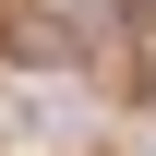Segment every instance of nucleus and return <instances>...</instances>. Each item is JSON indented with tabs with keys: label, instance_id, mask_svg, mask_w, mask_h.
<instances>
[{
	"label": "nucleus",
	"instance_id": "obj_1",
	"mask_svg": "<svg viewBox=\"0 0 156 156\" xmlns=\"http://www.w3.org/2000/svg\"><path fill=\"white\" fill-rule=\"evenodd\" d=\"M0 48L24 60V72H72V12H48V0H12V24H0Z\"/></svg>",
	"mask_w": 156,
	"mask_h": 156
}]
</instances>
